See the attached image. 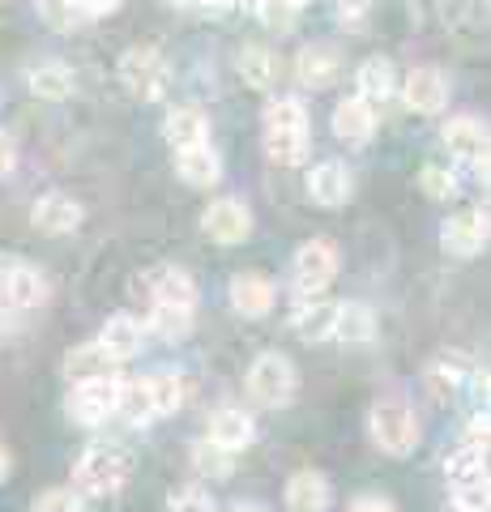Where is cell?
I'll return each instance as SVG.
<instances>
[{"mask_svg": "<svg viewBox=\"0 0 491 512\" xmlns=\"http://www.w3.org/2000/svg\"><path fill=\"white\" fill-rule=\"evenodd\" d=\"M77 9H82V22H94V18H107V13H116L120 0H77Z\"/></svg>", "mask_w": 491, "mask_h": 512, "instance_id": "43", "label": "cell"}, {"mask_svg": "<svg viewBox=\"0 0 491 512\" xmlns=\"http://www.w3.org/2000/svg\"><path fill=\"white\" fill-rule=\"evenodd\" d=\"M13 167H18V141L0 128V175H9Z\"/></svg>", "mask_w": 491, "mask_h": 512, "instance_id": "45", "label": "cell"}, {"mask_svg": "<svg viewBox=\"0 0 491 512\" xmlns=\"http://www.w3.org/2000/svg\"><path fill=\"white\" fill-rule=\"evenodd\" d=\"M334 338L346 342V346H363L376 338V312L368 308V303H338V320H334Z\"/></svg>", "mask_w": 491, "mask_h": 512, "instance_id": "28", "label": "cell"}, {"mask_svg": "<svg viewBox=\"0 0 491 512\" xmlns=\"http://www.w3.org/2000/svg\"><path fill=\"white\" fill-rule=\"evenodd\" d=\"M265 154L282 167H299L308 154V128H265Z\"/></svg>", "mask_w": 491, "mask_h": 512, "instance_id": "31", "label": "cell"}, {"mask_svg": "<svg viewBox=\"0 0 491 512\" xmlns=\"http://www.w3.org/2000/svg\"><path fill=\"white\" fill-rule=\"evenodd\" d=\"M26 86L35 99H69L73 94V73L56 60H43V64H30L26 69Z\"/></svg>", "mask_w": 491, "mask_h": 512, "instance_id": "30", "label": "cell"}, {"mask_svg": "<svg viewBox=\"0 0 491 512\" xmlns=\"http://www.w3.org/2000/svg\"><path fill=\"white\" fill-rule=\"evenodd\" d=\"M35 512H86V504H82V495H77V491L52 487V491H43L35 500Z\"/></svg>", "mask_w": 491, "mask_h": 512, "instance_id": "39", "label": "cell"}, {"mask_svg": "<svg viewBox=\"0 0 491 512\" xmlns=\"http://www.w3.org/2000/svg\"><path fill=\"white\" fill-rule=\"evenodd\" d=\"M176 171H180L184 184H193V188H214L218 180H223V158L214 154V146H197V150L176 154Z\"/></svg>", "mask_w": 491, "mask_h": 512, "instance_id": "29", "label": "cell"}, {"mask_svg": "<svg viewBox=\"0 0 491 512\" xmlns=\"http://www.w3.org/2000/svg\"><path fill=\"white\" fill-rule=\"evenodd\" d=\"M163 141L176 154L197 150V146H210V120H205V111L201 107H176V111H167Z\"/></svg>", "mask_w": 491, "mask_h": 512, "instance_id": "18", "label": "cell"}, {"mask_svg": "<svg viewBox=\"0 0 491 512\" xmlns=\"http://www.w3.org/2000/svg\"><path fill=\"white\" fill-rule=\"evenodd\" d=\"M65 414L77 427H103L116 414V376L73 384L69 402H65Z\"/></svg>", "mask_w": 491, "mask_h": 512, "instance_id": "8", "label": "cell"}, {"mask_svg": "<svg viewBox=\"0 0 491 512\" xmlns=\"http://www.w3.org/2000/svg\"><path fill=\"white\" fill-rule=\"evenodd\" d=\"M398 90H402V103L410 111H419V116H440L445 103H449V77L440 73L436 64H419V69H410L398 82Z\"/></svg>", "mask_w": 491, "mask_h": 512, "instance_id": "9", "label": "cell"}, {"mask_svg": "<svg viewBox=\"0 0 491 512\" xmlns=\"http://www.w3.org/2000/svg\"><path fill=\"white\" fill-rule=\"evenodd\" d=\"M355 86H359V99L376 111L398 94V69H393V60H385V56H368L355 73Z\"/></svg>", "mask_w": 491, "mask_h": 512, "instance_id": "21", "label": "cell"}, {"mask_svg": "<svg viewBox=\"0 0 491 512\" xmlns=\"http://www.w3.org/2000/svg\"><path fill=\"white\" fill-rule=\"evenodd\" d=\"M167 512H214V495L201 491V487H188V491H180V495H171Z\"/></svg>", "mask_w": 491, "mask_h": 512, "instance_id": "41", "label": "cell"}, {"mask_svg": "<svg viewBox=\"0 0 491 512\" xmlns=\"http://www.w3.org/2000/svg\"><path fill=\"white\" fill-rule=\"evenodd\" d=\"M334 320H338V303L334 299H321V295H299L295 299V312H291V325L304 342H325L334 338Z\"/></svg>", "mask_w": 491, "mask_h": 512, "instance_id": "17", "label": "cell"}, {"mask_svg": "<svg viewBox=\"0 0 491 512\" xmlns=\"http://www.w3.org/2000/svg\"><path fill=\"white\" fill-rule=\"evenodd\" d=\"M35 5H39V18L52 30L82 26V9H77V0H35Z\"/></svg>", "mask_w": 491, "mask_h": 512, "instance_id": "38", "label": "cell"}, {"mask_svg": "<svg viewBox=\"0 0 491 512\" xmlns=\"http://www.w3.org/2000/svg\"><path fill=\"white\" fill-rule=\"evenodd\" d=\"M193 320H197V308H167V303L150 308V329L163 342H184L193 333Z\"/></svg>", "mask_w": 491, "mask_h": 512, "instance_id": "33", "label": "cell"}, {"mask_svg": "<svg viewBox=\"0 0 491 512\" xmlns=\"http://www.w3.org/2000/svg\"><path fill=\"white\" fill-rule=\"evenodd\" d=\"M137 295L150 299V308L167 303V308H197V282L180 265H154L137 278Z\"/></svg>", "mask_w": 491, "mask_h": 512, "instance_id": "5", "label": "cell"}, {"mask_svg": "<svg viewBox=\"0 0 491 512\" xmlns=\"http://www.w3.org/2000/svg\"><path fill=\"white\" fill-rule=\"evenodd\" d=\"M248 393H252V402H261L269 410L291 406L295 393H299L295 363L287 355H261L257 363H252V372H248Z\"/></svg>", "mask_w": 491, "mask_h": 512, "instance_id": "4", "label": "cell"}, {"mask_svg": "<svg viewBox=\"0 0 491 512\" xmlns=\"http://www.w3.org/2000/svg\"><path fill=\"white\" fill-rule=\"evenodd\" d=\"M419 188H423L432 201H449V197H457V192H462V180H457V171H453L449 163H427V167L419 171Z\"/></svg>", "mask_w": 491, "mask_h": 512, "instance_id": "36", "label": "cell"}, {"mask_svg": "<svg viewBox=\"0 0 491 512\" xmlns=\"http://www.w3.org/2000/svg\"><path fill=\"white\" fill-rule=\"evenodd\" d=\"M346 512H398V508H393V500H385V495H359Z\"/></svg>", "mask_w": 491, "mask_h": 512, "instance_id": "44", "label": "cell"}, {"mask_svg": "<svg viewBox=\"0 0 491 512\" xmlns=\"http://www.w3.org/2000/svg\"><path fill=\"white\" fill-rule=\"evenodd\" d=\"M308 197L316 205H329V210L351 197V171H346V163H338V158H325V163H316L308 171Z\"/></svg>", "mask_w": 491, "mask_h": 512, "instance_id": "23", "label": "cell"}, {"mask_svg": "<svg viewBox=\"0 0 491 512\" xmlns=\"http://www.w3.org/2000/svg\"><path fill=\"white\" fill-rule=\"evenodd\" d=\"M440 141H445V150L457 158V163H483L487 158V128L474 120V116H453L445 120L440 128Z\"/></svg>", "mask_w": 491, "mask_h": 512, "instance_id": "16", "label": "cell"}, {"mask_svg": "<svg viewBox=\"0 0 491 512\" xmlns=\"http://www.w3.org/2000/svg\"><path fill=\"white\" fill-rule=\"evenodd\" d=\"M440 248L449 256H479L487 248V214L474 210V214H457L449 218L445 227H440Z\"/></svg>", "mask_w": 491, "mask_h": 512, "instance_id": "15", "label": "cell"}, {"mask_svg": "<svg viewBox=\"0 0 491 512\" xmlns=\"http://www.w3.org/2000/svg\"><path fill=\"white\" fill-rule=\"evenodd\" d=\"M210 444H218L223 453H244V448L257 440V423H252V414L240 410V406H218L210 414Z\"/></svg>", "mask_w": 491, "mask_h": 512, "instance_id": "14", "label": "cell"}, {"mask_svg": "<svg viewBox=\"0 0 491 512\" xmlns=\"http://www.w3.org/2000/svg\"><path fill=\"white\" fill-rule=\"evenodd\" d=\"M141 342H146V325L133 316V312H116L107 316V325L99 329V338H94V346L107 355V363L120 367L141 355Z\"/></svg>", "mask_w": 491, "mask_h": 512, "instance_id": "11", "label": "cell"}, {"mask_svg": "<svg viewBox=\"0 0 491 512\" xmlns=\"http://www.w3.org/2000/svg\"><path fill=\"white\" fill-rule=\"evenodd\" d=\"M265 128H308V107L299 99H269Z\"/></svg>", "mask_w": 491, "mask_h": 512, "instance_id": "37", "label": "cell"}, {"mask_svg": "<svg viewBox=\"0 0 491 512\" xmlns=\"http://www.w3.org/2000/svg\"><path fill=\"white\" fill-rule=\"evenodd\" d=\"M453 512H491L487 487H453Z\"/></svg>", "mask_w": 491, "mask_h": 512, "instance_id": "42", "label": "cell"}, {"mask_svg": "<svg viewBox=\"0 0 491 512\" xmlns=\"http://www.w3.org/2000/svg\"><path fill=\"white\" fill-rule=\"evenodd\" d=\"M466 384L487 389V372H479L466 355H440L432 367H427V389H432L436 402H453L457 393H466Z\"/></svg>", "mask_w": 491, "mask_h": 512, "instance_id": "10", "label": "cell"}, {"mask_svg": "<svg viewBox=\"0 0 491 512\" xmlns=\"http://www.w3.org/2000/svg\"><path fill=\"white\" fill-rule=\"evenodd\" d=\"M287 5H291V9L299 13V9H304V5H308V0H287Z\"/></svg>", "mask_w": 491, "mask_h": 512, "instance_id": "49", "label": "cell"}, {"mask_svg": "<svg viewBox=\"0 0 491 512\" xmlns=\"http://www.w3.org/2000/svg\"><path fill=\"white\" fill-rule=\"evenodd\" d=\"M376 128V111L359 99V94H351V99H342L334 107V137L346 141V146H359V141H368Z\"/></svg>", "mask_w": 491, "mask_h": 512, "instance_id": "25", "label": "cell"}, {"mask_svg": "<svg viewBox=\"0 0 491 512\" xmlns=\"http://www.w3.org/2000/svg\"><path fill=\"white\" fill-rule=\"evenodd\" d=\"M193 470L201 478H210V483H223V478L235 474V453H223V448L210 444V440H197L193 444Z\"/></svg>", "mask_w": 491, "mask_h": 512, "instance_id": "34", "label": "cell"}, {"mask_svg": "<svg viewBox=\"0 0 491 512\" xmlns=\"http://www.w3.org/2000/svg\"><path fill=\"white\" fill-rule=\"evenodd\" d=\"M291 278L299 286V295H321L325 286L338 278V248H334V239H308V244L295 252Z\"/></svg>", "mask_w": 491, "mask_h": 512, "instance_id": "6", "label": "cell"}, {"mask_svg": "<svg viewBox=\"0 0 491 512\" xmlns=\"http://www.w3.org/2000/svg\"><path fill=\"white\" fill-rule=\"evenodd\" d=\"M129 474H133V461L120 444H90L73 470V491L90 495V500H112V495L124 491Z\"/></svg>", "mask_w": 491, "mask_h": 512, "instance_id": "1", "label": "cell"}, {"mask_svg": "<svg viewBox=\"0 0 491 512\" xmlns=\"http://www.w3.org/2000/svg\"><path fill=\"white\" fill-rule=\"evenodd\" d=\"M201 227L214 244H244L252 235V210L235 197H218V201H210V210L201 214Z\"/></svg>", "mask_w": 491, "mask_h": 512, "instance_id": "12", "label": "cell"}, {"mask_svg": "<svg viewBox=\"0 0 491 512\" xmlns=\"http://www.w3.org/2000/svg\"><path fill=\"white\" fill-rule=\"evenodd\" d=\"M274 299H278V286L265 274H235L231 278V308L240 316H248V320L265 316L269 308H274Z\"/></svg>", "mask_w": 491, "mask_h": 512, "instance_id": "22", "label": "cell"}, {"mask_svg": "<svg viewBox=\"0 0 491 512\" xmlns=\"http://www.w3.org/2000/svg\"><path fill=\"white\" fill-rule=\"evenodd\" d=\"M287 512H325L334 504V487H329V478L321 470H299L287 478Z\"/></svg>", "mask_w": 491, "mask_h": 512, "instance_id": "20", "label": "cell"}, {"mask_svg": "<svg viewBox=\"0 0 491 512\" xmlns=\"http://www.w3.org/2000/svg\"><path fill=\"white\" fill-rule=\"evenodd\" d=\"M86 210L77 205L69 192H43V197L35 201V210H30V222L43 231V235H69L82 227Z\"/></svg>", "mask_w": 491, "mask_h": 512, "instance_id": "13", "label": "cell"}, {"mask_svg": "<svg viewBox=\"0 0 491 512\" xmlns=\"http://www.w3.org/2000/svg\"><path fill=\"white\" fill-rule=\"evenodd\" d=\"M47 303V278L35 265L13 261L0 269V312H35Z\"/></svg>", "mask_w": 491, "mask_h": 512, "instance_id": "7", "label": "cell"}, {"mask_svg": "<svg viewBox=\"0 0 491 512\" xmlns=\"http://www.w3.org/2000/svg\"><path fill=\"white\" fill-rule=\"evenodd\" d=\"M252 13H257L269 30H291V22H295V9L287 5V0H257Z\"/></svg>", "mask_w": 491, "mask_h": 512, "instance_id": "40", "label": "cell"}, {"mask_svg": "<svg viewBox=\"0 0 491 512\" xmlns=\"http://www.w3.org/2000/svg\"><path fill=\"white\" fill-rule=\"evenodd\" d=\"M338 73H342V56H338V47H329V43L304 47L295 60V77H299V86H308V90H329L338 82Z\"/></svg>", "mask_w": 491, "mask_h": 512, "instance_id": "19", "label": "cell"}, {"mask_svg": "<svg viewBox=\"0 0 491 512\" xmlns=\"http://www.w3.org/2000/svg\"><path fill=\"white\" fill-rule=\"evenodd\" d=\"M368 427H372L376 448L389 453V457H406V453H415V444H419V414L402 393L376 397L372 414H368Z\"/></svg>", "mask_w": 491, "mask_h": 512, "instance_id": "2", "label": "cell"}, {"mask_svg": "<svg viewBox=\"0 0 491 512\" xmlns=\"http://www.w3.org/2000/svg\"><path fill=\"white\" fill-rule=\"evenodd\" d=\"M116 414L129 427H150L158 414L150 402V384L146 376H129V380H116Z\"/></svg>", "mask_w": 491, "mask_h": 512, "instance_id": "24", "label": "cell"}, {"mask_svg": "<svg viewBox=\"0 0 491 512\" xmlns=\"http://www.w3.org/2000/svg\"><path fill=\"white\" fill-rule=\"evenodd\" d=\"M487 414H474V419L466 423V436H462V444H479V448H487Z\"/></svg>", "mask_w": 491, "mask_h": 512, "instance_id": "46", "label": "cell"}, {"mask_svg": "<svg viewBox=\"0 0 491 512\" xmlns=\"http://www.w3.org/2000/svg\"><path fill=\"white\" fill-rule=\"evenodd\" d=\"M120 82L129 86V94L133 99H141V103H158L167 94V86H171V64H167V56L158 52V47H129V52L120 56Z\"/></svg>", "mask_w": 491, "mask_h": 512, "instance_id": "3", "label": "cell"}, {"mask_svg": "<svg viewBox=\"0 0 491 512\" xmlns=\"http://www.w3.org/2000/svg\"><path fill=\"white\" fill-rule=\"evenodd\" d=\"M9 470H13V461H9L5 448H0V483H5V478H9Z\"/></svg>", "mask_w": 491, "mask_h": 512, "instance_id": "47", "label": "cell"}, {"mask_svg": "<svg viewBox=\"0 0 491 512\" xmlns=\"http://www.w3.org/2000/svg\"><path fill=\"white\" fill-rule=\"evenodd\" d=\"M445 474L453 487H487V448L457 444L445 457Z\"/></svg>", "mask_w": 491, "mask_h": 512, "instance_id": "26", "label": "cell"}, {"mask_svg": "<svg viewBox=\"0 0 491 512\" xmlns=\"http://www.w3.org/2000/svg\"><path fill=\"white\" fill-rule=\"evenodd\" d=\"M231 512H265V508H261V504H235Z\"/></svg>", "mask_w": 491, "mask_h": 512, "instance_id": "48", "label": "cell"}, {"mask_svg": "<svg viewBox=\"0 0 491 512\" xmlns=\"http://www.w3.org/2000/svg\"><path fill=\"white\" fill-rule=\"evenodd\" d=\"M103 376H112V363H107V355L94 342L65 355V380L69 384H86V380H103Z\"/></svg>", "mask_w": 491, "mask_h": 512, "instance_id": "32", "label": "cell"}, {"mask_svg": "<svg viewBox=\"0 0 491 512\" xmlns=\"http://www.w3.org/2000/svg\"><path fill=\"white\" fill-rule=\"evenodd\" d=\"M235 69H240L244 86H252V90H274L278 73H282V64H278V56L269 52V47H261V43H248L244 52L235 56Z\"/></svg>", "mask_w": 491, "mask_h": 512, "instance_id": "27", "label": "cell"}, {"mask_svg": "<svg viewBox=\"0 0 491 512\" xmlns=\"http://www.w3.org/2000/svg\"><path fill=\"white\" fill-rule=\"evenodd\" d=\"M146 384H150V402H154L158 419H163V414H176L184 406V376L154 372V376H146Z\"/></svg>", "mask_w": 491, "mask_h": 512, "instance_id": "35", "label": "cell"}]
</instances>
